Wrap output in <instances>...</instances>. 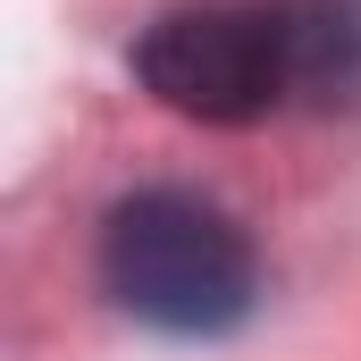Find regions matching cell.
<instances>
[{"instance_id":"cell-1","label":"cell","mask_w":361,"mask_h":361,"mask_svg":"<svg viewBox=\"0 0 361 361\" xmlns=\"http://www.w3.org/2000/svg\"><path fill=\"white\" fill-rule=\"evenodd\" d=\"M101 294L160 336H235L261 302L252 235L193 185H143L101 219Z\"/></svg>"},{"instance_id":"cell-2","label":"cell","mask_w":361,"mask_h":361,"mask_svg":"<svg viewBox=\"0 0 361 361\" xmlns=\"http://www.w3.org/2000/svg\"><path fill=\"white\" fill-rule=\"evenodd\" d=\"M135 76L193 126H261L302 109V59L286 0H202L169 8L135 42Z\"/></svg>"},{"instance_id":"cell-3","label":"cell","mask_w":361,"mask_h":361,"mask_svg":"<svg viewBox=\"0 0 361 361\" xmlns=\"http://www.w3.org/2000/svg\"><path fill=\"white\" fill-rule=\"evenodd\" d=\"M294 59H302V109H361V0H286Z\"/></svg>"}]
</instances>
